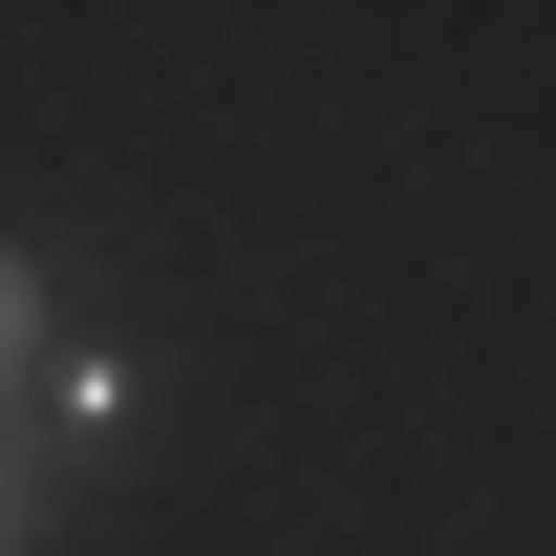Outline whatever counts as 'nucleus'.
Listing matches in <instances>:
<instances>
[{"instance_id":"nucleus-1","label":"nucleus","mask_w":556,"mask_h":556,"mask_svg":"<svg viewBox=\"0 0 556 556\" xmlns=\"http://www.w3.org/2000/svg\"><path fill=\"white\" fill-rule=\"evenodd\" d=\"M0 386H43V300H22V257H0Z\"/></svg>"},{"instance_id":"nucleus-2","label":"nucleus","mask_w":556,"mask_h":556,"mask_svg":"<svg viewBox=\"0 0 556 556\" xmlns=\"http://www.w3.org/2000/svg\"><path fill=\"white\" fill-rule=\"evenodd\" d=\"M0 556H22V450H0Z\"/></svg>"}]
</instances>
